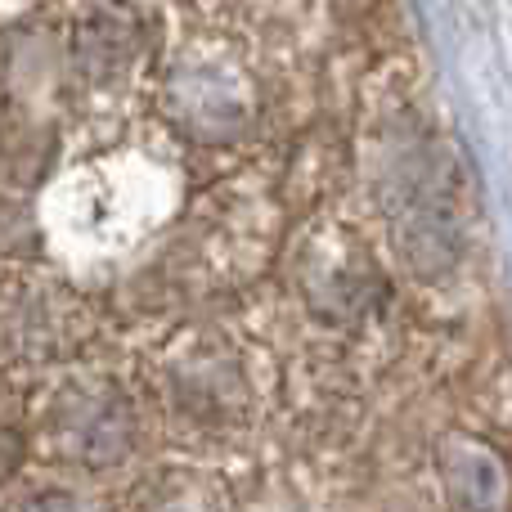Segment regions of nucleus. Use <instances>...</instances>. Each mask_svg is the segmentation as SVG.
<instances>
[{"mask_svg": "<svg viewBox=\"0 0 512 512\" xmlns=\"http://www.w3.org/2000/svg\"><path fill=\"white\" fill-rule=\"evenodd\" d=\"M32 512H86V508H77V504H45V508H32Z\"/></svg>", "mask_w": 512, "mask_h": 512, "instance_id": "obj_1", "label": "nucleus"}]
</instances>
